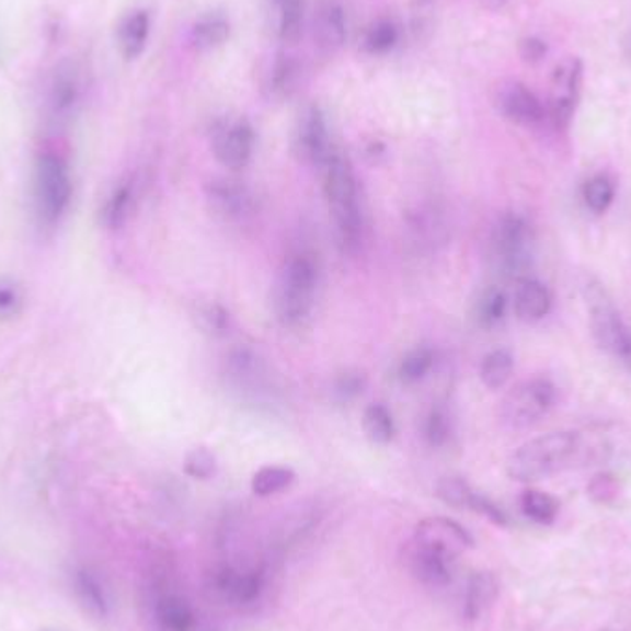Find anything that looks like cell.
I'll use <instances>...</instances> for the list:
<instances>
[{"mask_svg":"<svg viewBox=\"0 0 631 631\" xmlns=\"http://www.w3.org/2000/svg\"><path fill=\"white\" fill-rule=\"evenodd\" d=\"M436 364V353L428 345H417L404 355L403 360L399 363V380L403 385H417L433 371Z\"/></svg>","mask_w":631,"mask_h":631,"instance_id":"cell-28","label":"cell"},{"mask_svg":"<svg viewBox=\"0 0 631 631\" xmlns=\"http://www.w3.org/2000/svg\"><path fill=\"white\" fill-rule=\"evenodd\" d=\"M615 199V183L606 174L589 177L584 185V202L593 213H606Z\"/></svg>","mask_w":631,"mask_h":631,"instance_id":"cell-35","label":"cell"},{"mask_svg":"<svg viewBox=\"0 0 631 631\" xmlns=\"http://www.w3.org/2000/svg\"><path fill=\"white\" fill-rule=\"evenodd\" d=\"M363 431L371 444H392V439L395 438V421L392 412L382 403L369 404L364 410Z\"/></svg>","mask_w":631,"mask_h":631,"instance_id":"cell-27","label":"cell"},{"mask_svg":"<svg viewBox=\"0 0 631 631\" xmlns=\"http://www.w3.org/2000/svg\"><path fill=\"white\" fill-rule=\"evenodd\" d=\"M450 433H452V421H450L449 412L445 406L436 404L428 410L423 421V438L431 447L438 449L449 441Z\"/></svg>","mask_w":631,"mask_h":631,"instance_id":"cell-34","label":"cell"},{"mask_svg":"<svg viewBox=\"0 0 631 631\" xmlns=\"http://www.w3.org/2000/svg\"><path fill=\"white\" fill-rule=\"evenodd\" d=\"M323 169V194L340 252L355 255L363 245L364 218L357 175L349 161L333 152Z\"/></svg>","mask_w":631,"mask_h":631,"instance_id":"cell-1","label":"cell"},{"mask_svg":"<svg viewBox=\"0 0 631 631\" xmlns=\"http://www.w3.org/2000/svg\"><path fill=\"white\" fill-rule=\"evenodd\" d=\"M544 54H547V45L538 37H526L525 42H520V56L525 61L538 64L544 58Z\"/></svg>","mask_w":631,"mask_h":631,"instance_id":"cell-44","label":"cell"},{"mask_svg":"<svg viewBox=\"0 0 631 631\" xmlns=\"http://www.w3.org/2000/svg\"><path fill=\"white\" fill-rule=\"evenodd\" d=\"M215 587L229 603L252 604L261 596L263 576L257 571L220 569L215 574Z\"/></svg>","mask_w":631,"mask_h":631,"instance_id":"cell-18","label":"cell"},{"mask_svg":"<svg viewBox=\"0 0 631 631\" xmlns=\"http://www.w3.org/2000/svg\"><path fill=\"white\" fill-rule=\"evenodd\" d=\"M498 585L495 576L490 573H477L471 576L466 590V615L468 619H477L490 608L497 598Z\"/></svg>","mask_w":631,"mask_h":631,"instance_id":"cell-26","label":"cell"},{"mask_svg":"<svg viewBox=\"0 0 631 631\" xmlns=\"http://www.w3.org/2000/svg\"><path fill=\"white\" fill-rule=\"evenodd\" d=\"M515 360L512 351L498 347L482 358L480 363V380L490 390H501L514 375Z\"/></svg>","mask_w":631,"mask_h":631,"instance_id":"cell-25","label":"cell"},{"mask_svg":"<svg viewBox=\"0 0 631 631\" xmlns=\"http://www.w3.org/2000/svg\"><path fill=\"white\" fill-rule=\"evenodd\" d=\"M520 509L528 519L539 525H550L560 514V504L552 495L539 490H526L520 495Z\"/></svg>","mask_w":631,"mask_h":631,"instance_id":"cell-33","label":"cell"},{"mask_svg":"<svg viewBox=\"0 0 631 631\" xmlns=\"http://www.w3.org/2000/svg\"><path fill=\"white\" fill-rule=\"evenodd\" d=\"M70 582H72V590L77 595L78 603L89 615H93L94 619L110 617L112 600H110L104 582L93 569L78 565L70 573Z\"/></svg>","mask_w":631,"mask_h":631,"instance_id":"cell-16","label":"cell"},{"mask_svg":"<svg viewBox=\"0 0 631 631\" xmlns=\"http://www.w3.org/2000/svg\"><path fill=\"white\" fill-rule=\"evenodd\" d=\"M153 615L163 631H191L194 624L193 609L182 596L163 593L153 604Z\"/></svg>","mask_w":631,"mask_h":631,"instance_id":"cell-20","label":"cell"},{"mask_svg":"<svg viewBox=\"0 0 631 631\" xmlns=\"http://www.w3.org/2000/svg\"><path fill=\"white\" fill-rule=\"evenodd\" d=\"M78 102V82L74 78L65 74L58 78L53 85V94H50V107H53L54 115H67L72 112V107Z\"/></svg>","mask_w":631,"mask_h":631,"instance_id":"cell-39","label":"cell"},{"mask_svg":"<svg viewBox=\"0 0 631 631\" xmlns=\"http://www.w3.org/2000/svg\"><path fill=\"white\" fill-rule=\"evenodd\" d=\"M584 85V64L578 56H567L555 64L550 74L549 96L544 102L547 118L555 128H567L573 121Z\"/></svg>","mask_w":631,"mask_h":631,"instance_id":"cell-8","label":"cell"},{"mask_svg":"<svg viewBox=\"0 0 631 631\" xmlns=\"http://www.w3.org/2000/svg\"><path fill=\"white\" fill-rule=\"evenodd\" d=\"M21 303H23V298L19 288L13 283L0 280V318L18 314Z\"/></svg>","mask_w":631,"mask_h":631,"instance_id":"cell-42","label":"cell"},{"mask_svg":"<svg viewBox=\"0 0 631 631\" xmlns=\"http://www.w3.org/2000/svg\"><path fill=\"white\" fill-rule=\"evenodd\" d=\"M593 339L600 349L631 369V329L626 325L613 298L600 280L585 277L582 283Z\"/></svg>","mask_w":631,"mask_h":631,"instance_id":"cell-6","label":"cell"},{"mask_svg":"<svg viewBox=\"0 0 631 631\" xmlns=\"http://www.w3.org/2000/svg\"><path fill=\"white\" fill-rule=\"evenodd\" d=\"M364 390H366V377L355 369L340 374L333 382V398L340 404L353 403L363 395Z\"/></svg>","mask_w":631,"mask_h":631,"instance_id":"cell-38","label":"cell"},{"mask_svg":"<svg viewBox=\"0 0 631 631\" xmlns=\"http://www.w3.org/2000/svg\"><path fill=\"white\" fill-rule=\"evenodd\" d=\"M347 13L340 0H322L314 13V42L323 56H333L344 47Z\"/></svg>","mask_w":631,"mask_h":631,"instance_id":"cell-14","label":"cell"},{"mask_svg":"<svg viewBox=\"0 0 631 631\" xmlns=\"http://www.w3.org/2000/svg\"><path fill=\"white\" fill-rule=\"evenodd\" d=\"M410 560H412V571H414L415 576L425 585L444 587L452 578V565L456 561L452 558L438 554L433 550L421 549L414 544Z\"/></svg>","mask_w":631,"mask_h":631,"instance_id":"cell-19","label":"cell"},{"mask_svg":"<svg viewBox=\"0 0 631 631\" xmlns=\"http://www.w3.org/2000/svg\"><path fill=\"white\" fill-rule=\"evenodd\" d=\"M226 377L245 395H257L266 382V369L255 351L244 345L233 347L226 357Z\"/></svg>","mask_w":631,"mask_h":631,"instance_id":"cell-15","label":"cell"},{"mask_svg":"<svg viewBox=\"0 0 631 631\" xmlns=\"http://www.w3.org/2000/svg\"><path fill=\"white\" fill-rule=\"evenodd\" d=\"M534 229L528 218L508 210L493 223L490 234V259L504 279L519 280L532 266Z\"/></svg>","mask_w":631,"mask_h":631,"instance_id":"cell-5","label":"cell"},{"mask_svg":"<svg viewBox=\"0 0 631 631\" xmlns=\"http://www.w3.org/2000/svg\"><path fill=\"white\" fill-rule=\"evenodd\" d=\"M253 147H255V134L252 126L245 121H239L218 129L213 148L218 163L229 170H240L250 163Z\"/></svg>","mask_w":631,"mask_h":631,"instance_id":"cell-13","label":"cell"},{"mask_svg":"<svg viewBox=\"0 0 631 631\" xmlns=\"http://www.w3.org/2000/svg\"><path fill=\"white\" fill-rule=\"evenodd\" d=\"M495 104L506 121L523 128H538L547 121L543 100L539 99L532 89L526 88L525 83H503L498 88Z\"/></svg>","mask_w":631,"mask_h":631,"instance_id":"cell-11","label":"cell"},{"mask_svg":"<svg viewBox=\"0 0 631 631\" xmlns=\"http://www.w3.org/2000/svg\"><path fill=\"white\" fill-rule=\"evenodd\" d=\"M434 21H436L434 0H412L410 24H412V34L415 35V39L427 37L433 32Z\"/></svg>","mask_w":631,"mask_h":631,"instance_id":"cell-41","label":"cell"},{"mask_svg":"<svg viewBox=\"0 0 631 631\" xmlns=\"http://www.w3.org/2000/svg\"><path fill=\"white\" fill-rule=\"evenodd\" d=\"M590 495L598 498V501H608L611 495H615L617 491V482H615L613 477L609 474H598L595 480L590 482L589 485Z\"/></svg>","mask_w":631,"mask_h":631,"instance_id":"cell-43","label":"cell"},{"mask_svg":"<svg viewBox=\"0 0 631 631\" xmlns=\"http://www.w3.org/2000/svg\"><path fill=\"white\" fill-rule=\"evenodd\" d=\"M552 309V296L543 283L526 275L515 280L514 310L520 322L538 323L549 316Z\"/></svg>","mask_w":631,"mask_h":631,"instance_id":"cell-17","label":"cell"},{"mask_svg":"<svg viewBox=\"0 0 631 631\" xmlns=\"http://www.w3.org/2000/svg\"><path fill=\"white\" fill-rule=\"evenodd\" d=\"M398 24L390 21V19H379V21L369 24L366 32H364L360 47L366 54L382 56V54L390 53L398 45Z\"/></svg>","mask_w":631,"mask_h":631,"instance_id":"cell-30","label":"cell"},{"mask_svg":"<svg viewBox=\"0 0 631 631\" xmlns=\"http://www.w3.org/2000/svg\"><path fill=\"white\" fill-rule=\"evenodd\" d=\"M185 473L191 479L209 480L217 474L218 463L217 456L213 455L209 449L205 447H196V449L188 452L183 463Z\"/></svg>","mask_w":631,"mask_h":631,"instance_id":"cell-40","label":"cell"},{"mask_svg":"<svg viewBox=\"0 0 631 631\" xmlns=\"http://www.w3.org/2000/svg\"><path fill=\"white\" fill-rule=\"evenodd\" d=\"M272 2H275V4H279L280 0H272Z\"/></svg>","mask_w":631,"mask_h":631,"instance_id":"cell-46","label":"cell"},{"mask_svg":"<svg viewBox=\"0 0 631 631\" xmlns=\"http://www.w3.org/2000/svg\"><path fill=\"white\" fill-rule=\"evenodd\" d=\"M580 449V436L573 431H558L530 439L508 458V474L517 482L532 484L549 479L573 460Z\"/></svg>","mask_w":631,"mask_h":631,"instance_id":"cell-4","label":"cell"},{"mask_svg":"<svg viewBox=\"0 0 631 631\" xmlns=\"http://www.w3.org/2000/svg\"><path fill=\"white\" fill-rule=\"evenodd\" d=\"M292 153L301 164L323 167L331 156L328 121L318 105H307L299 113L292 134Z\"/></svg>","mask_w":631,"mask_h":631,"instance_id":"cell-9","label":"cell"},{"mask_svg":"<svg viewBox=\"0 0 631 631\" xmlns=\"http://www.w3.org/2000/svg\"><path fill=\"white\" fill-rule=\"evenodd\" d=\"M555 399V386L544 377H534L509 390L501 403V417L515 431L534 427L554 409Z\"/></svg>","mask_w":631,"mask_h":631,"instance_id":"cell-7","label":"cell"},{"mask_svg":"<svg viewBox=\"0 0 631 631\" xmlns=\"http://www.w3.org/2000/svg\"><path fill=\"white\" fill-rule=\"evenodd\" d=\"M318 283L320 268L314 255L294 253L283 263L272 288V309L280 325L298 328L309 318Z\"/></svg>","mask_w":631,"mask_h":631,"instance_id":"cell-2","label":"cell"},{"mask_svg":"<svg viewBox=\"0 0 631 631\" xmlns=\"http://www.w3.org/2000/svg\"><path fill=\"white\" fill-rule=\"evenodd\" d=\"M508 312V296L501 287H487L474 301L473 318L482 329L497 328Z\"/></svg>","mask_w":631,"mask_h":631,"instance_id":"cell-24","label":"cell"},{"mask_svg":"<svg viewBox=\"0 0 631 631\" xmlns=\"http://www.w3.org/2000/svg\"><path fill=\"white\" fill-rule=\"evenodd\" d=\"M438 497L455 508H468L473 501L474 490L460 477H445L436 487Z\"/></svg>","mask_w":631,"mask_h":631,"instance_id":"cell-37","label":"cell"},{"mask_svg":"<svg viewBox=\"0 0 631 631\" xmlns=\"http://www.w3.org/2000/svg\"><path fill=\"white\" fill-rule=\"evenodd\" d=\"M299 82H301V65L292 56H280L272 67L266 91L269 99H290L298 91Z\"/></svg>","mask_w":631,"mask_h":631,"instance_id":"cell-23","label":"cell"},{"mask_svg":"<svg viewBox=\"0 0 631 631\" xmlns=\"http://www.w3.org/2000/svg\"><path fill=\"white\" fill-rule=\"evenodd\" d=\"M205 199L215 217L223 222H242L257 209L252 188L233 177H218L205 187Z\"/></svg>","mask_w":631,"mask_h":631,"instance_id":"cell-10","label":"cell"},{"mask_svg":"<svg viewBox=\"0 0 631 631\" xmlns=\"http://www.w3.org/2000/svg\"><path fill=\"white\" fill-rule=\"evenodd\" d=\"M229 23L220 15L199 19L191 30V43L196 50H213L228 42Z\"/></svg>","mask_w":631,"mask_h":631,"instance_id":"cell-29","label":"cell"},{"mask_svg":"<svg viewBox=\"0 0 631 631\" xmlns=\"http://www.w3.org/2000/svg\"><path fill=\"white\" fill-rule=\"evenodd\" d=\"M74 194L72 172L61 153L53 148L43 150L35 159L32 180V205L37 226L56 229L64 222Z\"/></svg>","mask_w":631,"mask_h":631,"instance_id":"cell-3","label":"cell"},{"mask_svg":"<svg viewBox=\"0 0 631 631\" xmlns=\"http://www.w3.org/2000/svg\"><path fill=\"white\" fill-rule=\"evenodd\" d=\"M414 544L456 560L460 552L473 544V539L456 520L447 519V517H431V519L421 520L415 530Z\"/></svg>","mask_w":631,"mask_h":631,"instance_id":"cell-12","label":"cell"},{"mask_svg":"<svg viewBox=\"0 0 631 631\" xmlns=\"http://www.w3.org/2000/svg\"><path fill=\"white\" fill-rule=\"evenodd\" d=\"M296 480L292 469L285 466H264L253 474L252 490L257 497H272L280 491L288 490Z\"/></svg>","mask_w":631,"mask_h":631,"instance_id":"cell-31","label":"cell"},{"mask_svg":"<svg viewBox=\"0 0 631 631\" xmlns=\"http://www.w3.org/2000/svg\"><path fill=\"white\" fill-rule=\"evenodd\" d=\"M485 8H490V10H498V8H503L508 0H480Z\"/></svg>","mask_w":631,"mask_h":631,"instance_id":"cell-45","label":"cell"},{"mask_svg":"<svg viewBox=\"0 0 631 631\" xmlns=\"http://www.w3.org/2000/svg\"><path fill=\"white\" fill-rule=\"evenodd\" d=\"M279 39L287 45H296L301 39L305 28L303 0H280L279 4Z\"/></svg>","mask_w":631,"mask_h":631,"instance_id":"cell-32","label":"cell"},{"mask_svg":"<svg viewBox=\"0 0 631 631\" xmlns=\"http://www.w3.org/2000/svg\"><path fill=\"white\" fill-rule=\"evenodd\" d=\"M148 35H150V15L142 10L131 12L123 19L118 26V47L124 58H139L145 47H147Z\"/></svg>","mask_w":631,"mask_h":631,"instance_id":"cell-21","label":"cell"},{"mask_svg":"<svg viewBox=\"0 0 631 631\" xmlns=\"http://www.w3.org/2000/svg\"><path fill=\"white\" fill-rule=\"evenodd\" d=\"M135 207V183L123 182L118 183L117 187L113 188L107 199L102 207V223L105 228L117 231L124 228L131 217V210Z\"/></svg>","mask_w":631,"mask_h":631,"instance_id":"cell-22","label":"cell"},{"mask_svg":"<svg viewBox=\"0 0 631 631\" xmlns=\"http://www.w3.org/2000/svg\"><path fill=\"white\" fill-rule=\"evenodd\" d=\"M194 320L202 329V333L210 334V336H226L231 325V316L228 309L220 303H204L199 305L196 312H194Z\"/></svg>","mask_w":631,"mask_h":631,"instance_id":"cell-36","label":"cell"}]
</instances>
